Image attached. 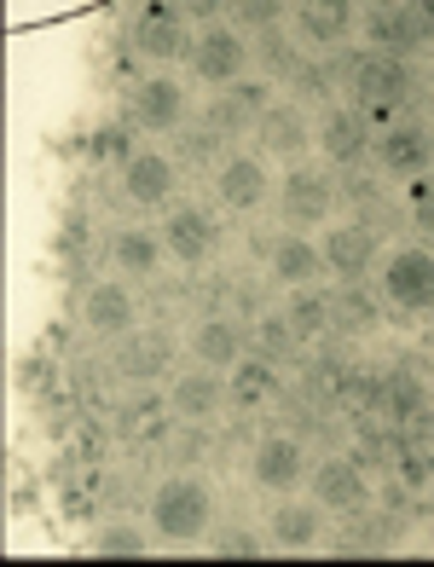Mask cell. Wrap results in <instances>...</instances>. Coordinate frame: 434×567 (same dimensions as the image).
Segmentation results:
<instances>
[{
  "label": "cell",
  "mask_w": 434,
  "mask_h": 567,
  "mask_svg": "<svg viewBox=\"0 0 434 567\" xmlns=\"http://www.w3.org/2000/svg\"><path fill=\"white\" fill-rule=\"evenodd\" d=\"M209 527H215V493H209V481L168 475L157 493H151V533H157L163 545H197Z\"/></svg>",
  "instance_id": "6da1fadb"
},
{
  "label": "cell",
  "mask_w": 434,
  "mask_h": 567,
  "mask_svg": "<svg viewBox=\"0 0 434 567\" xmlns=\"http://www.w3.org/2000/svg\"><path fill=\"white\" fill-rule=\"evenodd\" d=\"M353 99L365 105L371 122H389L394 127V111L417 99V75L405 70V59H389V53H360L353 59Z\"/></svg>",
  "instance_id": "7a4b0ae2"
},
{
  "label": "cell",
  "mask_w": 434,
  "mask_h": 567,
  "mask_svg": "<svg viewBox=\"0 0 434 567\" xmlns=\"http://www.w3.org/2000/svg\"><path fill=\"white\" fill-rule=\"evenodd\" d=\"M382 301H394L400 313H434V249L428 244H400L382 255L376 267Z\"/></svg>",
  "instance_id": "3957f363"
},
{
  "label": "cell",
  "mask_w": 434,
  "mask_h": 567,
  "mask_svg": "<svg viewBox=\"0 0 434 567\" xmlns=\"http://www.w3.org/2000/svg\"><path fill=\"white\" fill-rule=\"evenodd\" d=\"M308 446H301V434H261V441H255V452H249V481L261 486V493H296L301 481H308Z\"/></svg>",
  "instance_id": "277c9868"
},
{
  "label": "cell",
  "mask_w": 434,
  "mask_h": 567,
  "mask_svg": "<svg viewBox=\"0 0 434 567\" xmlns=\"http://www.w3.org/2000/svg\"><path fill=\"white\" fill-rule=\"evenodd\" d=\"M192 75L197 82H209V87H232L244 64H249V41L232 30V23H209L197 41H192Z\"/></svg>",
  "instance_id": "5b68a950"
},
{
  "label": "cell",
  "mask_w": 434,
  "mask_h": 567,
  "mask_svg": "<svg viewBox=\"0 0 434 567\" xmlns=\"http://www.w3.org/2000/svg\"><path fill=\"white\" fill-rule=\"evenodd\" d=\"M308 486H313V504L330 509V515H348V509H365V463L353 452H330L308 470Z\"/></svg>",
  "instance_id": "8992f818"
},
{
  "label": "cell",
  "mask_w": 434,
  "mask_h": 567,
  "mask_svg": "<svg viewBox=\"0 0 434 567\" xmlns=\"http://www.w3.org/2000/svg\"><path fill=\"white\" fill-rule=\"evenodd\" d=\"M365 35L376 53L389 59H405V53H423V47L434 41V23L423 7H371L365 12Z\"/></svg>",
  "instance_id": "52a82bcc"
},
{
  "label": "cell",
  "mask_w": 434,
  "mask_h": 567,
  "mask_svg": "<svg viewBox=\"0 0 434 567\" xmlns=\"http://www.w3.org/2000/svg\"><path fill=\"white\" fill-rule=\"evenodd\" d=\"M278 203H285V220L290 226H324L330 209H337V179H330L324 168L296 163L285 174V186H278Z\"/></svg>",
  "instance_id": "ba28073f"
},
{
  "label": "cell",
  "mask_w": 434,
  "mask_h": 567,
  "mask_svg": "<svg viewBox=\"0 0 434 567\" xmlns=\"http://www.w3.org/2000/svg\"><path fill=\"white\" fill-rule=\"evenodd\" d=\"M215 244H220V226H215V215H203L197 203H174V209L163 215V249L174 255V261L203 267L215 255Z\"/></svg>",
  "instance_id": "9c48e42d"
},
{
  "label": "cell",
  "mask_w": 434,
  "mask_h": 567,
  "mask_svg": "<svg viewBox=\"0 0 434 567\" xmlns=\"http://www.w3.org/2000/svg\"><path fill=\"white\" fill-rule=\"evenodd\" d=\"M324 267L337 272L342 284H360L371 267H382V238L371 226H360V220H348V226H330L324 231Z\"/></svg>",
  "instance_id": "30bf717a"
},
{
  "label": "cell",
  "mask_w": 434,
  "mask_h": 567,
  "mask_svg": "<svg viewBox=\"0 0 434 567\" xmlns=\"http://www.w3.org/2000/svg\"><path fill=\"white\" fill-rule=\"evenodd\" d=\"M371 151H376V168H382V174L423 179L428 163H434V134H428V122H394Z\"/></svg>",
  "instance_id": "8fae6325"
},
{
  "label": "cell",
  "mask_w": 434,
  "mask_h": 567,
  "mask_svg": "<svg viewBox=\"0 0 434 567\" xmlns=\"http://www.w3.org/2000/svg\"><path fill=\"white\" fill-rule=\"evenodd\" d=\"M371 116L365 105H337V111H324L319 122V151L337 168H353V163H365V151H371Z\"/></svg>",
  "instance_id": "7c38bea8"
},
{
  "label": "cell",
  "mask_w": 434,
  "mask_h": 567,
  "mask_svg": "<svg viewBox=\"0 0 434 567\" xmlns=\"http://www.w3.org/2000/svg\"><path fill=\"white\" fill-rule=\"evenodd\" d=\"M337 197L348 203L353 215H360V226L376 231V238H389V231H400L405 220H412V209H405V203H394L389 186H382L376 174H353L348 186H337Z\"/></svg>",
  "instance_id": "4fadbf2b"
},
{
  "label": "cell",
  "mask_w": 434,
  "mask_h": 567,
  "mask_svg": "<svg viewBox=\"0 0 434 567\" xmlns=\"http://www.w3.org/2000/svg\"><path fill=\"white\" fill-rule=\"evenodd\" d=\"M127 105H134V122L145 134H174V127L186 122V87L174 82V75H145Z\"/></svg>",
  "instance_id": "5bb4252c"
},
{
  "label": "cell",
  "mask_w": 434,
  "mask_h": 567,
  "mask_svg": "<svg viewBox=\"0 0 434 567\" xmlns=\"http://www.w3.org/2000/svg\"><path fill=\"white\" fill-rule=\"evenodd\" d=\"M267 82H232V87H220V99H209V127L226 140H238L249 134V127H261V116L272 111L267 105Z\"/></svg>",
  "instance_id": "9a60e30c"
},
{
  "label": "cell",
  "mask_w": 434,
  "mask_h": 567,
  "mask_svg": "<svg viewBox=\"0 0 434 567\" xmlns=\"http://www.w3.org/2000/svg\"><path fill=\"white\" fill-rule=\"evenodd\" d=\"M122 192H127V203H140V209L174 203V157H163V151H134V157L122 163Z\"/></svg>",
  "instance_id": "2e32d148"
},
{
  "label": "cell",
  "mask_w": 434,
  "mask_h": 567,
  "mask_svg": "<svg viewBox=\"0 0 434 567\" xmlns=\"http://www.w3.org/2000/svg\"><path fill=\"white\" fill-rule=\"evenodd\" d=\"M134 319H140V307L134 296H127V284H87V296H82V324L99 330V337H134Z\"/></svg>",
  "instance_id": "e0dca14e"
},
{
  "label": "cell",
  "mask_w": 434,
  "mask_h": 567,
  "mask_svg": "<svg viewBox=\"0 0 434 567\" xmlns=\"http://www.w3.org/2000/svg\"><path fill=\"white\" fill-rule=\"evenodd\" d=\"M215 192H220L226 209L249 215V209H261V203L272 197V174H267L261 157H226L220 174H215Z\"/></svg>",
  "instance_id": "ac0fdd59"
},
{
  "label": "cell",
  "mask_w": 434,
  "mask_h": 567,
  "mask_svg": "<svg viewBox=\"0 0 434 567\" xmlns=\"http://www.w3.org/2000/svg\"><path fill=\"white\" fill-rule=\"evenodd\" d=\"M255 140H261L267 157H285L296 168L301 157H308V145H313V127H308V116H301V105H272L261 116V127H255Z\"/></svg>",
  "instance_id": "d6986e66"
},
{
  "label": "cell",
  "mask_w": 434,
  "mask_h": 567,
  "mask_svg": "<svg viewBox=\"0 0 434 567\" xmlns=\"http://www.w3.org/2000/svg\"><path fill=\"white\" fill-rule=\"evenodd\" d=\"M134 53L151 59V64H168V59L192 53V41L180 30V18H174V7H145V18L134 23Z\"/></svg>",
  "instance_id": "ffe728a7"
},
{
  "label": "cell",
  "mask_w": 434,
  "mask_h": 567,
  "mask_svg": "<svg viewBox=\"0 0 434 567\" xmlns=\"http://www.w3.org/2000/svg\"><path fill=\"white\" fill-rule=\"evenodd\" d=\"M319 533H324V509L319 504H301L290 493H285V504H272V515H267V538H272L278 550H313Z\"/></svg>",
  "instance_id": "44dd1931"
},
{
  "label": "cell",
  "mask_w": 434,
  "mask_h": 567,
  "mask_svg": "<svg viewBox=\"0 0 434 567\" xmlns=\"http://www.w3.org/2000/svg\"><path fill=\"white\" fill-rule=\"evenodd\" d=\"M226 377L220 371H209V365H197V371H186V377H174V394H168V405L180 411L186 423H209L215 411L226 405Z\"/></svg>",
  "instance_id": "7402d4cb"
},
{
  "label": "cell",
  "mask_w": 434,
  "mask_h": 567,
  "mask_svg": "<svg viewBox=\"0 0 434 567\" xmlns=\"http://www.w3.org/2000/svg\"><path fill=\"white\" fill-rule=\"evenodd\" d=\"M330 267H324V249L313 238H272V278L290 284V290H301V284H319Z\"/></svg>",
  "instance_id": "603a6c76"
},
{
  "label": "cell",
  "mask_w": 434,
  "mask_h": 567,
  "mask_svg": "<svg viewBox=\"0 0 434 567\" xmlns=\"http://www.w3.org/2000/svg\"><path fill=\"white\" fill-rule=\"evenodd\" d=\"M192 353H197V365H209V371H232L238 359H244V330L232 319L209 313V319L192 330Z\"/></svg>",
  "instance_id": "cb8c5ba5"
},
{
  "label": "cell",
  "mask_w": 434,
  "mask_h": 567,
  "mask_svg": "<svg viewBox=\"0 0 434 567\" xmlns=\"http://www.w3.org/2000/svg\"><path fill=\"white\" fill-rule=\"evenodd\" d=\"M376 324H382L376 290H365V284H342V290L330 296V330H342V337H371Z\"/></svg>",
  "instance_id": "d4e9b609"
},
{
  "label": "cell",
  "mask_w": 434,
  "mask_h": 567,
  "mask_svg": "<svg viewBox=\"0 0 434 567\" xmlns=\"http://www.w3.org/2000/svg\"><path fill=\"white\" fill-rule=\"evenodd\" d=\"M163 255H168V249H163V231L127 226V231H116V238H111V267L127 272V278H151Z\"/></svg>",
  "instance_id": "484cf974"
},
{
  "label": "cell",
  "mask_w": 434,
  "mask_h": 567,
  "mask_svg": "<svg viewBox=\"0 0 434 567\" xmlns=\"http://www.w3.org/2000/svg\"><path fill=\"white\" fill-rule=\"evenodd\" d=\"M296 30L313 47H342L353 35V12L342 0H308V7H296Z\"/></svg>",
  "instance_id": "4316f807"
},
{
  "label": "cell",
  "mask_w": 434,
  "mask_h": 567,
  "mask_svg": "<svg viewBox=\"0 0 434 567\" xmlns=\"http://www.w3.org/2000/svg\"><path fill=\"white\" fill-rule=\"evenodd\" d=\"M285 319L296 330V342H319L330 330V296L313 290V284H301V290H290V301H285Z\"/></svg>",
  "instance_id": "83f0119b"
},
{
  "label": "cell",
  "mask_w": 434,
  "mask_h": 567,
  "mask_svg": "<svg viewBox=\"0 0 434 567\" xmlns=\"http://www.w3.org/2000/svg\"><path fill=\"white\" fill-rule=\"evenodd\" d=\"M272 389H278V377H272V365H267V359H238V365H232V394H238L244 405L267 400Z\"/></svg>",
  "instance_id": "f1b7e54d"
},
{
  "label": "cell",
  "mask_w": 434,
  "mask_h": 567,
  "mask_svg": "<svg viewBox=\"0 0 434 567\" xmlns=\"http://www.w3.org/2000/svg\"><path fill=\"white\" fill-rule=\"evenodd\" d=\"M93 550H99V556H145V550H151V533L134 527V522H111L105 533L93 538Z\"/></svg>",
  "instance_id": "f546056e"
},
{
  "label": "cell",
  "mask_w": 434,
  "mask_h": 567,
  "mask_svg": "<svg viewBox=\"0 0 434 567\" xmlns=\"http://www.w3.org/2000/svg\"><path fill=\"white\" fill-rule=\"evenodd\" d=\"M255 342H261V353H267V359H296V348H301L285 313H267L261 324H255Z\"/></svg>",
  "instance_id": "4dcf8cb0"
},
{
  "label": "cell",
  "mask_w": 434,
  "mask_h": 567,
  "mask_svg": "<svg viewBox=\"0 0 434 567\" xmlns=\"http://www.w3.org/2000/svg\"><path fill=\"white\" fill-rule=\"evenodd\" d=\"M261 70H267V75H290V82H296L301 53L290 47V35H285V30H267V35H261Z\"/></svg>",
  "instance_id": "1f68e13d"
},
{
  "label": "cell",
  "mask_w": 434,
  "mask_h": 567,
  "mask_svg": "<svg viewBox=\"0 0 434 567\" xmlns=\"http://www.w3.org/2000/svg\"><path fill=\"white\" fill-rule=\"evenodd\" d=\"M405 209H412V226L434 238V179H428V174L417 179L412 192H405Z\"/></svg>",
  "instance_id": "d6a6232c"
},
{
  "label": "cell",
  "mask_w": 434,
  "mask_h": 567,
  "mask_svg": "<svg viewBox=\"0 0 434 567\" xmlns=\"http://www.w3.org/2000/svg\"><path fill=\"white\" fill-rule=\"evenodd\" d=\"M215 550L220 556H255V550H261V538H255L249 527H220L215 533Z\"/></svg>",
  "instance_id": "836d02e7"
},
{
  "label": "cell",
  "mask_w": 434,
  "mask_h": 567,
  "mask_svg": "<svg viewBox=\"0 0 434 567\" xmlns=\"http://www.w3.org/2000/svg\"><path fill=\"white\" fill-rule=\"evenodd\" d=\"M330 82H337L330 70H319V64H301V70H296V99H330Z\"/></svg>",
  "instance_id": "e575fe53"
},
{
  "label": "cell",
  "mask_w": 434,
  "mask_h": 567,
  "mask_svg": "<svg viewBox=\"0 0 434 567\" xmlns=\"http://www.w3.org/2000/svg\"><path fill=\"white\" fill-rule=\"evenodd\" d=\"M180 157L186 163H209L215 157V127H192V134L180 140Z\"/></svg>",
  "instance_id": "d590c367"
}]
</instances>
